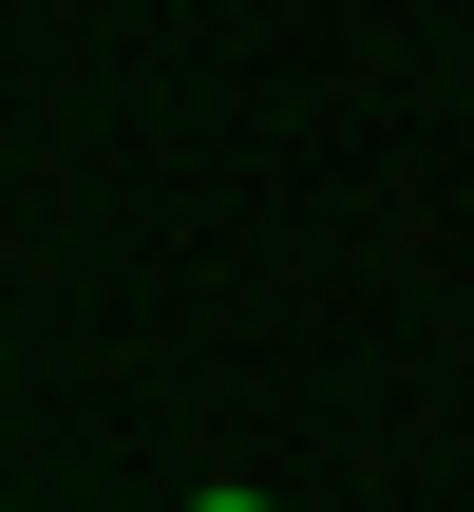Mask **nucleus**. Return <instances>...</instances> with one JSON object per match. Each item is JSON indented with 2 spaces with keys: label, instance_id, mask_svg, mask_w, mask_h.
<instances>
[{
  "label": "nucleus",
  "instance_id": "1",
  "mask_svg": "<svg viewBox=\"0 0 474 512\" xmlns=\"http://www.w3.org/2000/svg\"><path fill=\"white\" fill-rule=\"evenodd\" d=\"M190 512H266V494H247V475H209V494H190Z\"/></svg>",
  "mask_w": 474,
  "mask_h": 512
}]
</instances>
